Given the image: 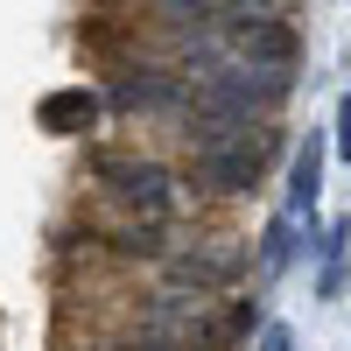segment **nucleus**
<instances>
[{
  "instance_id": "obj_12",
  "label": "nucleus",
  "mask_w": 351,
  "mask_h": 351,
  "mask_svg": "<svg viewBox=\"0 0 351 351\" xmlns=\"http://www.w3.org/2000/svg\"><path fill=\"white\" fill-rule=\"evenodd\" d=\"M330 155L337 162H351V92L337 99V112H330Z\"/></svg>"
},
{
  "instance_id": "obj_5",
  "label": "nucleus",
  "mask_w": 351,
  "mask_h": 351,
  "mask_svg": "<svg viewBox=\"0 0 351 351\" xmlns=\"http://www.w3.org/2000/svg\"><path fill=\"white\" fill-rule=\"evenodd\" d=\"M106 112H141V120H176L190 106V77L176 64H127L106 77Z\"/></svg>"
},
{
  "instance_id": "obj_4",
  "label": "nucleus",
  "mask_w": 351,
  "mask_h": 351,
  "mask_svg": "<svg viewBox=\"0 0 351 351\" xmlns=\"http://www.w3.org/2000/svg\"><path fill=\"white\" fill-rule=\"evenodd\" d=\"M281 148H288V141H281V127L267 120V127H260V134L246 141V148H225V155H197V162H190V190H197V197H211V204L253 197L260 183H267V169L281 162Z\"/></svg>"
},
{
  "instance_id": "obj_10",
  "label": "nucleus",
  "mask_w": 351,
  "mask_h": 351,
  "mask_svg": "<svg viewBox=\"0 0 351 351\" xmlns=\"http://www.w3.org/2000/svg\"><path fill=\"white\" fill-rule=\"evenodd\" d=\"M351 281V253H316V302H337Z\"/></svg>"
},
{
  "instance_id": "obj_6",
  "label": "nucleus",
  "mask_w": 351,
  "mask_h": 351,
  "mask_svg": "<svg viewBox=\"0 0 351 351\" xmlns=\"http://www.w3.org/2000/svg\"><path fill=\"white\" fill-rule=\"evenodd\" d=\"M218 36H225V56L232 64H246V71H267V77H295L302 64V36H295V21H218Z\"/></svg>"
},
{
  "instance_id": "obj_7",
  "label": "nucleus",
  "mask_w": 351,
  "mask_h": 351,
  "mask_svg": "<svg viewBox=\"0 0 351 351\" xmlns=\"http://www.w3.org/2000/svg\"><path fill=\"white\" fill-rule=\"evenodd\" d=\"M324 162H330V134L309 127V141L288 155V190H281L288 218H316V204H324Z\"/></svg>"
},
{
  "instance_id": "obj_8",
  "label": "nucleus",
  "mask_w": 351,
  "mask_h": 351,
  "mask_svg": "<svg viewBox=\"0 0 351 351\" xmlns=\"http://www.w3.org/2000/svg\"><path fill=\"white\" fill-rule=\"evenodd\" d=\"M99 112H106V99L92 92V84H64V92H49V99L36 106V120H43V134L77 141V134H92V127H99Z\"/></svg>"
},
{
  "instance_id": "obj_9",
  "label": "nucleus",
  "mask_w": 351,
  "mask_h": 351,
  "mask_svg": "<svg viewBox=\"0 0 351 351\" xmlns=\"http://www.w3.org/2000/svg\"><path fill=\"white\" fill-rule=\"evenodd\" d=\"M302 260V232H295V218L288 211H274L267 225H260V246H253V267H260V281H281L288 267Z\"/></svg>"
},
{
  "instance_id": "obj_1",
  "label": "nucleus",
  "mask_w": 351,
  "mask_h": 351,
  "mask_svg": "<svg viewBox=\"0 0 351 351\" xmlns=\"http://www.w3.org/2000/svg\"><path fill=\"white\" fill-rule=\"evenodd\" d=\"M92 183L106 204H120L134 218H183L176 197H183V176H176L162 155H141V148H92L84 155Z\"/></svg>"
},
{
  "instance_id": "obj_2",
  "label": "nucleus",
  "mask_w": 351,
  "mask_h": 351,
  "mask_svg": "<svg viewBox=\"0 0 351 351\" xmlns=\"http://www.w3.org/2000/svg\"><path fill=\"white\" fill-rule=\"evenodd\" d=\"M77 232H84V253H99V260H120V267H155L162 274V260L176 253V239L190 232V218H134L120 211V204H92V211H77Z\"/></svg>"
},
{
  "instance_id": "obj_3",
  "label": "nucleus",
  "mask_w": 351,
  "mask_h": 351,
  "mask_svg": "<svg viewBox=\"0 0 351 351\" xmlns=\"http://www.w3.org/2000/svg\"><path fill=\"white\" fill-rule=\"evenodd\" d=\"M253 274V253H246V239H218V232H197L190 246H176L169 260H162V288H183V295H232Z\"/></svg>"
},
{
  "instance_id": "obj_13",
  "label": "nucleus",
  "mask_w": 351,
  "mask_h": 351,
  "mask_svg": "<svg viewBox=\"0 0 351 351\" xmlns=\"http://www.w3.org/2000/svg\"><path fill=\"white\" fill-rule=\"evenodd\" d=\"M71 351H169V344H148V337H84Z\"/></svg>"
},
{
  "instance_id": "obj_14",
  "label": "nucleus",
  "mask_w": 351,
  "mask_h": 351,
  "mask_svg": "<svg viewBox=\"0 0 351 351\" xmlns=\"http://www.w3.org/2000/svg\"><path fill=\"white\" fill-rule=\"evenodd\" d=\"M253 351H295V330H288V324H260Z\"/></svg>"
},
{
  "instance_id": "obj_11",
  "label": "nucleus",
  "mask_w": 351,
  "mask_h": 351,
  "mask_svg": "<svg viewBox=\"0 0 351 351\" xmlns=\"http://www.w3.org/2000/svg\"><path fill=\"white\" fill-rule=\"evenodd\" d=\"M295 0H225V14L218 21H281Z\"/></svg>"
}]
</instances>
